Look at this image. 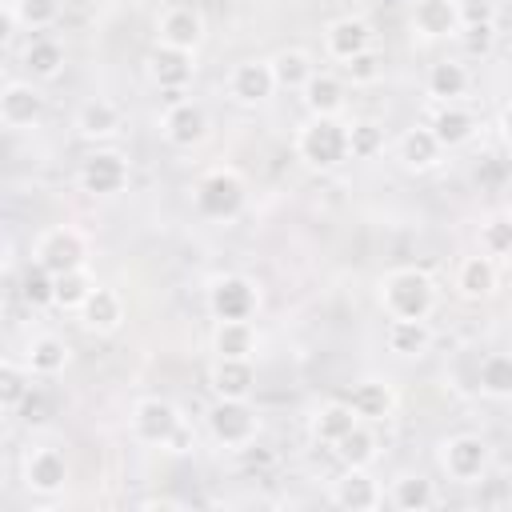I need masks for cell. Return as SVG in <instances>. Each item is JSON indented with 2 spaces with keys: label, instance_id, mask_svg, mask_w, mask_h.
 I'll list each match as a JSON object with an SVG mask.
<instances>
[{
  "label": "cell",
  "instance_id": "30",
  "mask_svg": "<svg viewBox=\"0 0 512 512\" xmlns=\"http://www.w3.org/2000/svg\"><path fill=\"white\" fill-rule=\"evenodd\" d=\"M332 452H336V460H340L344 468H372L376 456H380V436L368 428V420H360V424H352V428L332 444Z\"/></svg>",
  "mask_w": 512,
  "mask_h": 512
},
{
  "label": "cell",
  "instance_id": "47",
  "mask_svg": "<svg viewBox=\"0 0 512 512\" xmlns=\"http://www.w3.org/2000/svg\"><path fill=\"white\" fill-rule=\"evenodd\" d=\"M0 356H4V340H0Z\"/></svg>",
  "mask_w": 512,
  "mask_h": 512
},
{
  "label": "cell",
  "instance_id": "9",
  "mask_svg": "<svg viewBox=\"0 0 512 512\" xmlns=\"http://www.w3.org/2000/svg\"><path fill=\"white\" fill-rule=\"evenodd\" d=\"M128 176H132V168H128V160H124L120 152H112V148H96L92 156L80 160L76 184H80L88 196H116V192L128 188Z\"/></svg>",
  "mask_w": 512,
  "mask_h": 512
},
{
  "label": "cell",
  "instance_id": "40",
  "mask_svg": "<svg viewBox=\"0 0 512 512\" xmlns=\"http://www.w3.org/2000/svg\"><path fill=\"white\" fill-rule=\"evenodd\" d=\"M380 76H384V56H380L376 48H364V52H356V56H348V60L340 64V80L352 84V88H368V84H376Z\"/></svg>",
  "mask_w": 512,
  "mask_h": 512
},
{
  "label": "cell",
  "instance_id": "1",
  "mask_svg": "<svg viewBox=\"0 0 512 512\" xmlns=\"http://www.w3.org/2000/svg\"><path fill=\"white\" fill-rule=\"evenodd\" d=\"M376 300L388 320H428L436 312L440 288L424 268L404 264V268H388L376 280Z\"/></svg>",
  "mask_w": 512,
  "mask_h": 512
},
{
  "label": "cell",
  "instance_id": "27",
  "mask_svg": "<svg viewBox=\"0 0 512 512\" xmlns=\"http://www.w3.org/2000/svg\"><path fill=\"white\" fill-rule=\"evenodd\" d=\"M120 128H124V112L104 96H92L76 108V132L84 140H112Z\"/></svg>",
  "mask_w": 512,
  "mask_h": 512
},
{
  "label": "cell",
  "instance_id": "12",
  "mask_svg": "<svg viewBox=\"0 0 512 512\" xmlns=\"http://www.w3.org/2000/svg\"><path fill=\"white\" fill-rule=\"evenodd\" d=\"M160 136L172 148H196V144H204V136H208V112H204V104L176 96L164 108V116H160Z\"/></svg>",
  "mask_w": 512,
  "mask_h": 512
},
{
  "label": "cell",
  "instance_id": "46",
  "mask_svg": "<svg viewBox=\"0 0 512 512\" xmlns=\"http://www.w3.org/2000/svg\"><path fill=\"white\" fill-rule=\"evenodd\" d=\"M0 316H4V296H0Z\"/></svg>",
  "mask_w": 512,
  "mask_h": 512
},
{
  "label": "cell",
  "instance_id": "2",
  "mask_svg": "<svg viewBox=\"0 0 512 512\" xmlns=\"http://www.w3.org/2000/svg\"><path fill=\"white\" fill-rule=\"evenodd\" d=\"M296 160L312 172H332L348 160V124L340 116H308L296 132Z\"/></svg>",
  "mask_w": 512,
  "mask_h": 512
},
{
  "label": "cell",
  "instance_id": "13",
  "mask_svg": "<svg viewBox=\"0 0 512 512\" xmlns=\"http://www.w3.org/2000/svg\"><path fill=\"white\" fill-rule=\"evenodd\" d=\"M408 24L420 40H456L464 32L460 0H416L408 12Z\"/></svg>",
  "mask_w": 512,
  "mask_h": 512
},
{
  "label": "cell",
  "instance_id": "18",
  "mask_svg": "<svg viewBox=\"0 0 512 512\" xmlns=\"http://www.w3.org/2000/svg\"><path fill=\"white\" fill-rule=\"evenodd\" d=\"M452 288L460 292V300H472V304H480V300L496 296V288H500V268H496V260H492V256H484V252L464 256V260L456 264Z\"/></svg>",
  "mask_w": 512,
  "mask_h": 512
},
{
  "label": "cell",
  "instance_id": "23",
  "mask_svg": "<svg viewBox=\"0 0 512 512\" xmlns=\"http://www.w3.org/2000/svg\"><path fill=\"white\" fill-rule=\"evenodd\" d=\"M208 344L216 360H252L260 348V332L252 320H216Z\"/></svg>",
  "mask_w": 512,
  "mask_h": 512
},
{
  "label": "cell",
  "instance_id": "7",
  "mask_svg": "<svg viewBox=\"0 0 512 512\" xmlns=\"http://www.w3.org/2000/svg\"><path fill=\"white\" fill-rule=\"evenodd\" d=\"M32 264L48 268L52 276L68 272V268H80L88 264V240L80 228L72 224H56V228H44L36 240H32Z\"/></svg>",
  "mask_w": 512,
  "mask_h": 512
},
{
  "label": "cell",
  "instance_id": "8",
  "mask_svg": "<svg viewBox=\"0 0 512 512\" xmlns=\"http://www.w3.org/2000/svg\"><path fill=\"white\" fill-rule=\"evenodd\" d=\"M256 308H260L256 280H248L240 272L212 276V284H208V312H212V320H252Z\"/></svg>",
  "mask_w": 512,
  "mask_h": 512
},
{
  "label": "cell",
  "instance_id": "32",
  "mask_svg": "<svg viewBox=\"0 0 512 512\" xmlns=\"http://www.w3.org/2000/svg\"><path fill=\"white\" fill-rule=\"evenodd\" d=\"M348 404H352V412L360 420H388L396 412V392H392L388 380H360L352 388Z\"/></svg>",
  "mask_w": 512,
  "mask_h": 512
},
{
  "label": "cell",
  "instance_id": "43",
  "mask_svg": "<svg viewBox=\"0 0 512 512\" xmlns=\"http://www.w3.org/2000/svg\"><path fill=\"white\" fill-rule=\"evenodd\" d=\"M480 252L492 260H504L512 252V224L508 216H492L488 224H480Z\"/></svg>",
  "mask_w": 512,
  "mask_h": 512
},
{
  "label": "cell",
  "instance_id": "11",
  "mask_svg": "<svg viewBox=\"0 0 512 512\" xmlns=\"http://www.w3.org/2000/svg\"><path fill=\"white\" fill-rule=\"evenodd\" d=\"M156 44L180 48V52H196L204 44V16L196 4H168L156 16Z\"/></svg>",
  "mask_w": 512,
  "mask_h": 512
},
{
  "label": "cell",
  "instance_id": "48",
  "mask_svg": "<svg viewBox=\"0 0 512 512\" xmlns=\"http://www.w3.org/2000/svg\"><path fill=\"white\" fill-rule=\"evenodd\" d=\"M4 128H8V124H4V120H0V132H4Z\"/></svg>",
  "mask_w": 512,
  "mask_h": 512
},
{
  "label": "cell",
  "instance_id": "31",
  "mask_svg": "<svg viewBox=\"0 0 512 512\" xmlns=\"http://www.w3.org/2000/svg\"><path fill=\"white\" fill-rule=\"evenodd\" d=\"M352 424H360V416L352 412V404L348 400H328V404H320L312 416H308V432H312V440L316 444H336Z\"/></svg>",
  "mask_w": 512,
  "mask_h": 512
},
{
  "label": "cell",
  "instance_id": "3",
  "mask_svg": "<svg viewBox=\"0 0 512 512\" xmlns=\"http://www.w3.org/2000/svg\"><path fill=\"white\" fill-rule=\"evenodd\" d=\"M436 460H440V472L456 484H480L488 476V464H492V448L484 436L476 432H456V436H444L440 448H436Z\"/></svg>",
  "mask_w": 512,
  "mask_h": 512
},
{
  "label": "cell",
  "instance_id": "41",
  "mask_svg": "<svg viewBox=\"0 0 512 512\" xmlns=\"http://www.w3.org/2000/svg\"><path fill=\"white\" fill-rule=\"evenodd\" d=\"M12 12H16L20 28L44 32V28H52L60 20V0H12Z\"/></svg>",
  "mask_w": 512,
  "mask_h": 512
},
{
  "label": "cell",
  "instance_id": "21",
  "mask_svg": "<svg viewBox=\"0 0 512 512\" xmlns=\"http://www.w3.org/2000/svg\"><path fill=\"white\" fill-rule=\"evenodd\" d=\"M364 48H372V24L368 20H360V16H336V20H328V28H324V52H328V60L344 64L348 56H356Z\"/></svg>",
  "mask_w": 512,
  "mask_h": 512
},
{
  "label": "cell",
  "instance_id": "37",
  "mask_svg": "<svg viewBox=\"0 0 512 512\" xmlns=\"http://www.w3.org/2000/svg\"><path fill=\"white\" fill-rule=\"evenodd\" d=\"M92 272H88V264H80V268H68V272H60L56 280H52V304L56 308H64V312H76L80 304H84V296L92 292Z\"/></svg>",
  "mask_w": 512,
  "mask_h": 512
},
{
  "label": "cell",
  "instance_id": "42",
  "mask_svg": "<svg viewBox=\"0 0 512 512\" xmlns=\"http://www.w3.org/2000/svg\"><path fill=\"white\" fill-rule=\"evenodd\" d=\"M52 272L48 268H40V264H28V272L20 276V296H24V304H32V308H52Z\"/></svg>",
  "mask_w": 512,
  "mask_h": 512
},
{
  "label": "cell",
  "instance_id": "10",
  "mask_svg": "<svg viewBox=\"0 0 512 512\" xmlns=\"http://www.w3.org/2000/svg\"><path fill=\"white\" fill-rule=\"evenodd\" d=\"M68 480H72V464L60 448L40 444L24 456V488L32 496H60L68 488Z\"/></svg>",
  "mask_w": 512,
  "mask_h": 512
},
{
  "label": "cell",
  "instance_id": "24",
  "mask_svg": "<svg viewBox=\"0 0 512 512\" xmlns=\"http://www.w3.org/2000/svg\"><path fill=\"white\" fill-rule=\"evenodd\" d=\"M216 400H252L256 392V364L252 360H212L208 372Z\"/></svg>",
  "mask_w": 512,
  "mask_h": 512
},
{
  "label": "cell",
  "instance_id": "38",
  "mask_svg": "<svg viewBox=\"0 0 512 512\" xmlns=\"http://www.w3.org/2000/svg\"><path fill=\"white\" fill-rule=\"evenodd\" d=\"M32 392V372L8 356H0V412H16Z\"/></svg>",
  "mask_w": 512,
  "mask_h": 512
},
{
  "label": "cell",
  "instance_id": "19",
  "mask_svg": "<svg viewBox=\"0 0 512 512\" xmlns=\"http://www.w3.org/2000/svg\"><path fill=\"white\" fill-rule=\"evenodd\" d=\"M80 324L96 336H112L120 324H124V296L116 288H104V284H92V292L84 296V304L76 308Z\"/></svg>",
  "mask_w": 512,
  "mask_h": 512
},
{
  "label": "cell",
  "instance_id": "22",
  "mask_svg": "<svg viewBox=\"0 0 512 512\" xmlns=\"http://www.w3.org/2000/svg\"><path fill=\"white\" fill-rule=\"evenodd\" d=\"M300 100L308 108V116H340L344 104H348V84L336 76V72H312L300 88Z\"/></svg>",
  "mask_w": 512,
  "mask_h": 512
},
{
  "label": "cell",
  "instance_id": "33",
  "mask_svg": "<svg viewBox=\"0 0 512 512\" xmlns=\"http://www.w3.org/2000/svg\"><path fill=\"white\" fill-rule=\"evenodd\" d=\"M388 504L400 512H428L436 504V484L420 472H404L388 484Z\"/></svg>",
  "mask_w": 512,
  "mask_h": 512
},
{
  "label": "cell",
  "instance_id": "16",
  "mask_svg": "<svg viewBox=\"0 0 512 512\" xmlns=\"http://www.w3.org/2000/svg\"><path fill=\"white\" fill-rule=\"evenodd\" d=\"M272 92H276V80H272L268 60L248 56V60L232 64V72H228V96L236 104H264Z\"/></svg>",
  "mask_w": 512,
  "mask_h": 512
},
{
  "label": "cell",
  "instance_id": "4",
  "mask_svg": "<svg viewBox=\"0 0 512 512\" xmlns=\"http://www.w3.org/2000/svg\"><path fill=\"white\" fill-rule=\"evenodd\" d=\"M244 200H248V188L232 168H212L192 192V204L204 220H232L244 212Z\"/></svg>",
  "mask_w": 512,
  "mask_h": 512
},
{
  "label": "cell",
  "instance_id": "28",
  "mask_svg": "<svg viewBox=\"0 0 512 512\" xmlns=\"http://www.w3.org/2000/svg\"><path fill=\"white\" fill-rule=\"evenodd\" d=\"M384 344L400 360H420L432 348V324L428 320H388Z\"/></svg>",
  "mask_w": 512,
  "mask_h": 512
},
{
  "label": "cell",
  "instance_id": "29",
  "mask_svg": "<svg viewBox=\"0 0 512 512\" xmlns=\"http://www.w3.org/2000/svg\"><path fill=\"white\" fill-rule=\"evenodd\" d=\"M440 156H444V148L436 144V136L428 132V124H424V128H408V132L396 140V160H400L408 172H432V168L440 164Z\"/></svg>",
  "mask_w": 512,
  "mask_h": 512
},
{
  "label": "cell",
  "instance_id": "26",
  "mask_svg": "<svg viewBox=\"0 0 512 512\" xmlns=\"http://www.w3.org/2000/svg\"><path fill=\"white\" fill-rule=\"evenodd\" d=\"M68 360H72V348L56 332H36L24 348V368L32 376H60L68 368Z\"/></svg>",
  "mask_w": 512,
  "mask_h": 512
},
{
  "label": "cell",
  "instance_id": "14",
  "mask_svg": "<svg viewBox=\"0 0 512 512\" xmlns=\"http://www.w3.org/2000/svg\"><path fill=\"white\" fill-rule=\"evenodd\" d=\"M332 504L344 508V512H376L384 504V488L372 480L368 468H344L336 480H332Z\"/></svg>",
  "mask_w": 512,
  "mask_h": 512
},
{
  "label": "cell",
  "instance_id": "20",
  "mask_svg": "<svg viewBox=\"0 0 512 512\" xmlns=\"http://www.w3.org/2000/svg\"><path fill=\"white\" fill-rule=\"evenodd\" d=\"M44 116V92L32 80H12L0 88V120L8 128H32Z\"/></svg>",
  "mask_w": 512,
  "mask_h": 512
},
{
  "label": "cell",
  "instance_id": "36",
  "mask_svg": "<svg viewBox=\"0 0 512 512\" xmlns=\"http://www.w3.org/2000/svg\"><path fill=\"white\" fill-rule=\"evenodd\" d=\"M476 388L488 400H508L512 396V356L508 352H488L476 368Z\"/></svg>",
  "mask_w": 512,
  "mask_h": 512
},
{
  "label": "cell",
  "instance_id": "34",
  "mask_svg": "<svg viewBox=\"0 0 512 512\" xmlns=\"http://www.w3.org/2000/svg\"><path fill=\"white\" fill-rule=\"evenodd\" d=\"M268 68H272V80H276V88H288V92H300L304 88V80L316 72V64H312V52L308 48H280L276 56H268Z\"/></svg>",
  "mask_w": 512,
  "mask_h": 512
},
{
  "label": "cell",
  "instance_id": "25",
  "mask_svg": "<svg viewBox=\"0 0 512 512\" xmlns=\"http://www.w3.org/2000/svg\"><path fill=\"white\" fill-rule=\"evenodd\" d=\"M472 88V72L464 60H436L424 76V92L436 100V104H452V100H464Z\"/></svg>",
  "mask_w": 512,
  "mask_h": 512
},
{
  "label": "cell",
  "instance_id": "49",
  "mask_svg": "<svg viewBox=\"0 0 512 512\" xmlns=\"http://www.w3.org/2000/svg\"><path fill=\"white\" fill-rule=\"evenodd\" d=\"M0 4H12V0H0Z\"/></svg>",
  "mask_w": 512,
  "mask_h": 512
},
{
  "label": "cell",
  "instance_id": "39",
  "mask_svg": "<svg viewBox=\"0 0 512 512\" xmlns=\"http://www.w3.org/2000/svg\"><path fill=\"white\" fill-rule=\"evenodd\" d=\"M384 152V124L380 120H352L348 124V160H376Z\"/></svg>",
  "mask_w": 512,
  "mask_h": 512
},
{
  "label": "cell",
  "instance_id": "5",
  "mask_svg": "<svg viewBox=\"0 0 512 512\" xmlns=\"http://www.w3.org/2000/svg\"><path fill=\"white\" fill-rule=\"evenodd\" d=\"M208 436L220 448L240 452V448L256 444V436H260V412L252 408V400H216L208 408Z\"/></svg>",
  "mask_w": 512,
  "mask_h": 512
},
{
  "label": "cell",
  "instance_id": "17",
  "mask_svg": "<svg viewBox=\"0 0 512 512\" xmlns=\"http://www.w3.org/2000/svg\"><path fill=\"white\" fill-rule=\"evenodd\" d=\"M476 128H480L476 112L464 108L460 100H452V104H436V112H432V120H428V132L436 136V144H440L444 152L464 148V144L476 136Z\"/></svg>",
  "mask_w": 512,
  "mask_h": 512
},
{
  "label": "cell",
  "instance_id": "6",
  "mask_svg": "<svg viewBox=\"0 0 512 512\" xmlns=\"http://www.w3.org/2000/svg\"><path fill=\"white\" fill-rule=\"evenodd\" d=\"M128 428H132V440L148 444V448H168L172 436L184 428V416L172 400L164 396H140L132 404V416H128Z\"/></svg>",
  "mask_w": 512,
  "mask_h": 512
},
{
  "label": "cell",
  "instance_id": "45",
  "mask_svg": "<svg viewBox=\"0 0 512 512\" xmlns=\"http://www.w3.org/2000/svg\"><path fill=\"white\" fill-rule=\"evenodd\" d=\"M140 508H184V500H172V496H144Z\"/></svg>",
  "mask_w": 512,
  "mask_h": 512
},
{
  "label": "cell",
  "instance_id": "15",
  "mask_svg": "<svg viewBox=\"0 0 512 512\" xmlns=\"http://www.w3.org/2000/svg\"><path fill=\"white\" fill-rule=\"evenodd\" d=\"M148 76H152L156 88L180 96V92L192 84V76H196V52H180V48L156 44V48L148 52Z\"/></svg>",
  "mask_w": 512,
  "mask_h": 512
},
{
  "label": "cell",
  "instance_id": "44",
  "mask_svg": "<svg viewBox=\"0 0 512 512\" xmlns=\"http://www.w3.org/2000/svg\"><path fill=\"white\" fill-rule=\"evenodd\" d=\"M16 28H20V24H16V12H12V4H0V48H4V44L16 36Z\"/></svg>",
  "mask_w": 512,
  "mask_h": 512
},
{
  "label": "cell",
  "instance_id": "35",
  "mask_svg": "<svg viewBox=\"0 0 512 512\" xmlns=\"http://www.w3.org/2000/svg\"><path fill=\"white\" fill-rule=\"evenodd\" d=\"M24 72L32 80H56L64 72V44L52 40V36H36L28 48H24Z\"/></svg>",
  "mask_w": 512,
  "mask_h": 512
}]
</instances>
